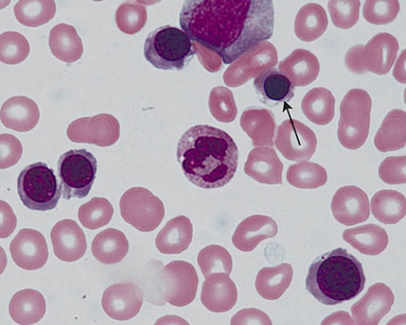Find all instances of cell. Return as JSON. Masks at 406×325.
Wrapping results in <instances>:
<instances>
[{
    "label": "cell",
    "instance_id": "obj_7",
    "mask_svg": "<svg viewBox=\"0 0 406 325\" xmlns=\"http://www.w3.org/2000/svg\"><path fill=\"white\" fill-rule=\"evenodd\" d=\"M97 159L86 149L70 150L62 154L57 163L63 198H85L96 177Z\"/></svg>",
    "mask_w": 406,
    "mask_h": 325
},
{
    "label": "cell",
    "instance_id": "obj_8",
    "mask_svg": "<svg viewBox=\"0 0 406 325\" xmlns=\"http://www.w3.org/2000/svg\"><path fill=\"white\" fill-rule=\"evenodd\" d=\"M119 206L124 221L141 232L156 229L165 214L162 200L143 187L127 189L121 196Z\"/></svg>",
    "mask_w": 406,
    "mask_h": 325
},
{
    "label": "cell",
    "instance_id": "obj_31",
    "mask_svg": "<svg viewBox=\"0 0 406 325\" xmlns=\"http://www.w3.org/2000/svg\"><path fill=\"white\" fill-rule=\"evenodd\" d=\"M328 25L327 13L318 3H309L302 6L295 19V33L304 42H312L320 38Z\"/></svg>",
    "mask_w": 406,
    "mask_h": 325
},
{
    "label": "cell",
    "instance_id": "obj_17",
    "mask_svg": "<svg viewBox=\"0 0 406 325\" xmlns=\"http://www.w3.org/2000/svg\"><path fill=\"white\" fill-rule=\"evenodd\" d=\"M55 255L65 262H75L85 254L87 244L84 231L71 219L57 222L50 233Z\"/></svg>",
    "mask_w": 406,
    "mask_h": 325
},
{
    "label": "cell",
    "instance_id": "obj_18",
    "mask_svg": "<svg viewBox=\"0 0 406 325\" xmlns=\"http://www.w3.org/2000/svg\"><path fill=\"white\" fill-rule=\"evenodd\" d=\"M236 286L224 273H215L205 278L202 285L201 301L210 311L224 312L231 310L236 303Z\"/></svg>",
    "mask_w": 406,
    "mask_h": 325
},
{
    "label": "cell",
    "instance_id": "obj_37",
    "mask_svg": "<svg viewBox=\"0 0 406 325\" xmlns=\"http://www.w3.org/2000/svg\"><path fill=\"white\" fill-rule=\"evenodd\" d=\"M113 214L114 208L107 198L94 197L79 207L78 219L85 228L95 230L107 225Z\"/></svg>",
    "mask_w": 406,
    "mask_h": 325
},
{
    "label": "cell",
    "instance_id": "obj_2",
    "mask_svg": "<svg viewBox=\"0 0 406 325\" xmlns=\"http://www.w3.org/2000/svg\"><path fill=\"white\" fill-rule=\"evenodd\" d=\"M176 157L189 182L203 189H216L234 177L239 152L235 142L225 131L196 125L180 138Z\"/></svg>",
    "mask_w": 406,
    "mask_h": 325
},
{
    "label": "cell",
    "instance_id": "obj_19",
    "mask_svg": "<svg viewBox=\"0 0 406 325\" xmlns=\"http://www.w3.org/2000/svg\"><path fill=\"white\" fill-rule=\"evenodd\" d=\"M276 221L265 215H252L240 223L232 237L233 245L242 252H250L263 240L275 237Z\"/></svg>",
    "mask_w": 406,
    "mask_h": 325
},
{
    "label": "cell",
    "instance_id": "obj_22",
    "mask_svg": "<svg viewBox=\"0 0 406 325\" xmlns=\"http://www.w3.org/2000/svg\"><path fill=\"white\" fill-rule=\"evenodd\" d=\"M0 118L6 127L25 132L37 125L40 111L33 100L26 96H15L7 100L1 106Z\"/></svg>",
    "mask_w": 406,
    "mask_h": 325
},
{
    "label": "cell",
    "instance_id": "obj_32",
    "mask_svg": "<svg viewBox=\"0 0 406 325\" xmlns=\"http://www.w3.org/2000/svg\"><path fill=\"white\" fill-rule=\"evenodd\" d=\"M241 125L252 138L254 145H273L276 125L270 110L247 109L242 116Z\"/></svg>",
    "mask_w": 406,
    "mask_h": 325
},
{
    "label": "cell",
    "instance_id": "obj_6",
    "mask_svg": "<svg viewBox=\"0 0 406 325\" xmlns=\"http://www.w3.org/2000/svg\"><path fill=\"white\" fill-rule=\"evenodd\" d=\"M371 98L364 89L352 88L340 105L337 136L341 144L357 150L365 143L369 132Z\"/></svg>",
    "mask_w": 406,
    "mask_h": 325
},
{
    "label": "cell",
    "instance_id": "obj_28",
    "mask_svg": "<svg viewBox=\"0 0 406 325\" xmlns=\"http://www.w3.org/2000/svg\"><path fill=\"white\" fill-rule=\"evenodd\" d=\"M129 243L124 233L109 228L99 232L93 239L91 251L100 262L113 264L120 262L127 255Z\"/></svg>",
    "mask_w": 406,
    "mask_h": 325
},
{
    "label": "cell",
    "instance_id": "obj_33",
    "mask_svg": "<svg viewBox=\"0 0 406 325\" xmlns=\"http://www.w3.org/2000/svg\"><path fill=\"white\" fill-rule=\"evenodd\" d=\"M371 212L377 220L384 224H395L406 214L405 196L395 190L376 192L370 201Z\"/></svg>",
    "mask_w": 406,
    "mask_h": 325
},
{
    "label": "cell",
    "instance_id": "obj_16",
    "mask_svg": "<svg viewBox=\"0 0 406 325\" xmlns=\"http://www.w3.org/2000/svg\"><path fill=\"white\" fill-rule=\"evenodd\" d=\"M399 45L397 39L389 33L374 35L366 45H361V58L364 72L387 74L396 60Z\"/></svg>",
    "mask_w": 406,
    "mask_h": 325
},
{
    "label": "cell",
    "instance_id": "obj_42",
    "mask_svg": "<svg viewBox=\"0 0 406 325\" xmlns=\"http://www.w3.org/2000/svg\"><path fill=\"white\" fill-rule=\"evenodd\" d=\"M115 18L117 26L121 31L133 34L144 25L145 8L130 2H125L117 8Z\"/></svg>",
    "mask_w": 406,
    "mask_h": 325
},
{
    "label": "cell",
    "instance_id": "obj_36",
    "mask_svg": "<svg viewBox=\"0 0 406 325\" xmlns=\"http://www.w3.org/2000/svg\"><path fill=\"white\" fill-rule=\"evenodd\" d=\"M286 179L290 185L297 188L316 189L327 182V174L320 165L304 161L290 165Z\"/></svg>",
    "mask_w": 406,
    "mask_h": 325
},
{
    "label": "cell",
    "instance_id": "obj_12",
    "mask_svg": "<svg viewBox=\"0 0 406 325\" xmlns=\"http://www.w3.org/2000/svg\"><path fill=\"white\" fill-rule=\"evenodd\" d=\"M143 303V293L138 285L126 282L112 285L103 293L102 306L111 318L125 321L135 317Z\"/></svg>",
    "mask_w": 406,
    "mask_h": 325
},
{
    "label": "cell",
    "instance_id": "obj_13",
    "mask_svg": "<svg viewBox=\"0 0 406 325\" xmlns=\"http://www.w3.org/2000/svg\"><path fill=\"white\" fill-rule=\"evenodd\" d=\"M14 262L26 270L42 267L48 259V248L45 237L33 229H21L10 245Z\"/></svg>",
    "mask_w": 406,
    "mask_h": 325
},
{
    "label": "cell",
    "instance_id": "obj_14",
    "mask_svg": "<svg viewBox=\"0 0 406 325\" xmlns=\"http://www.w3.org/2000/svg\"><path fill=\"white\" fill-rule=\"evenodd\" d=\"M331 209L336 220L345 225L363 223L370 216L366 193L354 185L342 187L336 191Z\"/></svg>",
    "mask_w": 406,
    "mask_h": 325
},
{
    "label": "cell",
    "instance_id": "obj_1",
    "mask_svg": "<svg viewBox=\"0 0 406 325\" xmlns=\"http://www.w3.org/2000/svg\"><path fill=\"white\" fill-rule=\"evenodd\" d=\"M179 23L192 40L229 65L272 36L274 6L271 0H187Z\"/></svg>",
    "mask_w": 406,
    "mask_h": 325
},
{
    "label": "cell",
    "instance_id": "obj_41",
    "mask_svg": "<svg viewBox=\"0 0 406 325\" xmlns=\"http://www.w3.org/2000/svg\"><path fill=\"white\" fill-rule=\"evenodd\" d=\"M360 5L358 0L329 1L327 6L334 25L343 29L352 27L359 19Z\"/></svg>",
    "mask_w": 406,
    "mask_h": 325
},
{
    "label": "cell",
    "instance_id": "obj_43",
    "mask_svg": "<svg viewBox=\"0 0 406 325\" xmlns=\"http://www.w3.org/2000/svg\"><path fill=\"white\" fill-rule=\"evenodd\" d=\"M406 156L389 157L380 164L378 174L388 184H401L406 182Z\"/></svg>",
    "mask_w": 406,
    "mask_h": 325
},
{
    "label": "cell",
    "instance_id": "obj_10",
    "mask_svg": "<svg viewBox=\"0 0 406 325\" xmlns=\"http://www.w3.org/2000/svg\"><path fill=\"white\" fill-rule=\"evenodd\" d=\"M67 136L74 143L108 147L118 140L120 124L114 116L109 113L83 117L73 120L68 125Z\"/></svg>",
    "mask_w": 406,
    "mask_h": 325
},
{
    "label": "cell",
    "instance_id": "obj_9",
    "mask_svg": "<svg viewBox=\"0 0 406 325\" xmlns=\"http://www.w3.org/2000/svg\"><path fill=\"white\" fill-rule=\"evenodd\" d=\"M198 278L194 267L175 260L164 266L159 275V291L165 301L183 307L191 303L196 294Z\"/></svg>",
    "mask_w": 406,
    "mask_h": 325
},
{
    "label": "cell",
    "instance_id": "obj_11",
    "mask_svg": "<svg viewBox=\"0 0 406 325\" xmlns=\"http://www.w3.org/2000/svg\"><path fill=\"white\" fill-rule=\"evenodd\" d=\"M275 144L288 160L304 161L315 153L317 138L311 128L297 120L290 118L283 121L279 127Z\"/></svg>",
    "mask_w": 406,
    "mask_h": 325
},
{
    "label": "cell",
    "instance_id": "obj_20",
    "mask_svg": "<svg viewBox=\"0 0 406 325\" xmlns=\"http://www.w3.org/2000/svg\"><path fill=\"white\" fill-rule=\"evenodd\" d=\"M253 87L258 99L270 106L288 102L295 95V86L276 68H269L254 79Z\"/></svg>",
    "mask_w": 406,
    "mask_h": 325
},
{
    "label": "cell",
    "instance_id": "obj_4",
    "mask_svg": "<svg viewBox=\"0 0 406 325\" xmlns=\"http://www.w3.org/2000/svg\"><path fill=\"white\" fill-rule=\"evenodd\" d=\"M195 54L189 35L183 30L169 24L150 32L143 45L144 57L159 70H182Z\"/></svg>",
    "mask_w": 406,
    "mask_h": 325
},
{
    "label": "cell",
    "instance_id": "obj_21",
    "mask_svg": "<svg viewBox=\"0 0 406 325\" xmlns=\"http://www.w3.org/2000/svg\"><path fill=\"white\" fill-rule=\"evenodd\" d=\"M283 165L273 148L253 149L244 164L245 173L263 184H281Z\"/></svg>",
    "mask_w": 406,
    "mask_h": 325
},
{
    "label": "cell",
    "instance_id": "obj_3",
    "mask_svg": "<svg viewBox=\"0 0 406 325\" xmlns=\"http://www.w3.org/2000/svg\"><path fill=\"white\" fill-rule=\"evenodd\" d=\"M365 283L361 263L346 249L337 248L315 257L309 268L305 285L319 302L334 306L357 296Z\"/></svg>",
    "mask_w": 406,
    "mask_h": 325
},
{
    "label": "cell",
    "instance_id": "obj_25",
    "mask_svg": "<svg viewBox=\"0 0 406 325\" xmlns=\"http://www.w3.org/2000/svg\"><path fill=\"white\" fill-rule=\"evenodd\" d=\"M11 318L19 324H33L39 322L46 311L42 294L33 289L17 292L11 298L9 306Z\"/></svg>",
    "mask_w": 406,
    "mask_h": 325
},
{
    "label": "cell",
    "instance_id": "obj_46",
    "mask_svg": "<svg viewBox=\"0 0 406 325\" xmlns=\"http://www.w3.org/2000/svg\"><path fill=\"white\" fill-rule=\"evenodd\" d=\"M362 45L352 47L345 56V63L349 70L356 74H364L361 58Z\"/></svg>",
    "mask_w": 406,
    "mask_h": 325
},
{
    "label": "cell",
    "instance_id": "obj_40",
    "mask_svg": "<svg viewBox=\"0 0 406 325\" xmlns=\"http://www.w3.org/2000/svg\"><path fill=\"white\" fill-rule=\"evenodd\" d=\"M400 11V3L397 0L366 1L363 8V16L370 24H387L393 22Z\"/></svg>",
    "mask_w": 406,
    "mask_h": 325
},
{
    "label": "cell",
    "instance_id": "obj_29",
    "mask_svg": "<svg viewBox=\"0 0 406 325\" xmlns=\"http://www.w3.org/2000/svg\"><path fill=\"white\" fill-rule=\"evenodd\" d=\"M49 46L56 58L68 63L79 60L84 51L81 39L75 28L65 23H60L51 29Z\"/></svg>",
    "mask_w": 406,
    "mask_h": 325
},
{
    "label": "cell",
    "instance_id": "obj_47",
    "mask_svg": "<svg viewBox=\"0 0 406 325\" xmlns=\"http://www.w3.org/2000/svg\"><path fill=\"white\" fill-rule=\"evenodd\" d=\"M324 324H355L347 312L338 311L326 317L322 322Z\"/></svg>",
    "mask_w": 406,
    "mask_h": 325
},
{
    "label": "cell",
    "instance_id": "obj_27",
    "mask_svg": "<svg viewBox=\"0 0 406 325\" xmlns=\"http://www.w3.org/2000/svg\"><path fill=\"white\" fill-rule=\"evenodd\" d=\"M374 144L382 152L397 150L405 146V111L396 109L387 114L374 137Z\"/></svg>",
    "mask_w": 406,
    "mask_h": 325
},
{
    "label": "cell",
    "instance_id": "obj_24",
    "mask_svg": "<svg viewBox=\"0 0 406 325\" xmlns=\"http://www.w3.org/2000/svg\"><path fill=\"white\" fill-rule=\"evenodd\" d=\"M193 237V226L190 219L183 215L169 220L157 234V248L164 254H179L185 251Z\"/></svg>",
    "mask_w": 406,
    "mask_h": 325
},
{
    "label": "cell",
    "instance_id": "obj_26",
    "mask_svg": "<svg viewBox=\"0 0 406 325\" xmlns=\"http://www.w3.org/2000/svg\"><path fill=\"white\" fill-rule=\"evenodd\" d=\"M343 239L359 253L367 255H377L387 246L389 237L381 226L368 223L345 230Z\"/></svg>",
    "mask_w": 406,
    "mask_h": 325
},
{
    "label": "cell",
    "instance_id": "obj_34",
    "mask_svg": "<svg viewBox=\"0 0 406 325\" xmlns=\"http://www.w3.org/2000/svg\"><path fill=\"white\" fill-rule=\"evenodd\" d=\"M335 98L328 89L317 87L303 97L301 107L305 116L318 125L329 123L334 116Z\"/></svg>",
    "mask_w": 406,
    "mask_h": 325
},
{
    "label": "cell",
    "instance_id": "obj_23",
    "mask_svg": "<svg viewBox=\"0 0 406 325\" xmlns=\"http://www.w3.org/2000/svg\"><path fill=\"white\" fill-rule=\"evenodd\" d=\"M279 68L294 86H305L317 78L320 64L312 52L297 49L280 62Z\"/></svg>",
    "mask_w": 406,
    "mask_h": 325
},
{
    "label": "cell",
    "instance_id": "obj_38",
    "mask_svg": "<svg viewBox=\"0 0 406 325\" xmlns=\"http://www.w3.org/2000/svg\"><path fill=\"white\" fill-rule=\"evenodd\" d=\"M197 262L202 274L206 278L215 273H224L230 275L233 261L231 254L224 247L212 244L200 251Z\"/></svg>",
    "mask_w": 406,
    "mask_h": 325
},
{
    "label": "cell",
    "instance_id": "obj_44",
    "mask_svg": "<svg viewBox=\"0 0 406 325\" xmlns=\"http://www.w3.org/2000/svg\"><path fill=\"white\" fill-rule=\"evenodd\" d=\"M0 168L5 169L18 162L22 154V146L15 136L2 134L0 136Z\"/></svg>",
    "mask_w": 406,
    "mask_h": 325
},
{
    "label": "cell",
    "instance_id": "obj_45",
    "mask_svg": "<svg viewBox=\"0 0 406 325\" xmlns=\"http://www.w3.org/2000/svg\"><path fill=\"white\" fill-rule=\"evenodd\" d=\"M231 324H272L270 317L262 310L246 308L238 311L231 319Z\"/></svg>",
    "mask_w": 406,
    "mask_h": 325
},
{
    "label": "cell",
    "instance_id": "obj_30",
    "mask_svg": "<svg viewBox=\"0 0 406 325\" xmlns=\"http://www.w3.org/2000/svg\"><path fill=\"white\" fill-rule=\"evenodd\" d=\"M293 270L289 263L273 267H263L258 273L255 287L263 299H279L291 283Z\"/></svg>",
    "mask_w": 406,
    "mask_h": 325
},
{
    "label": "cell",
    "instance_id": "obj_5",
    "mask_svg": "<svg viewBox=\"0 0 406 325\" xmlns=\"http://www.w3.org/2000/svg\"><path fill=\"white\" fill-rule=\"evenodd\" d=\"M17 186L21 201L32 210L53 209L62 193L54 171L41 161L26 166L19 174Z\"/></svg>",
    "mask_w": 406,
    "mask_h": 325
},
{
    "label": "cell",
    "instance_id": "obj_48",
    "mask_svg": "<svg viewBox=\"0 0 406 325\" xmlns=\"http://www.w3.org/2000/svg\"><path fill=\"white\" fill-rule=\"evenodd\" d=\"M393 76L397 81L405 83V49L402 51L397 61L393 70Z\"/></svg>",
    "mask_w": 406,
    "mask_h": 325
},
{
    "label": "cell",
    "instance_id": "obj_39",
    "mask_svg": "<svg viewBox=\"0 0 406 325\" xmlns=\"http://www.w3.org/2000/svg\"><path fill=\"white\" fill-rule=\"evenodd\" d=\"M30 51L27 39L16 31H6L0 35V60L10 65L18 64L26 58Z\"/></svg>",
    "mask_w": 406,
    "mask_h": 325
},
{
    "label": "cell",
    "instance_id": "obj_15",
    "mask_svg": "<svg viewBox=\"0 0 406 325\" xmlns=\"http://www.w3.org/2000/svg\"><path fill=\"white\" fill-rule=\"evenodd\" d=\"M394 295L389 287L377 283L368 287L366 293L351 307V312L357 324H378L391 310Z\"/></svg>",
    "mask_w": 406,
    "mask_h": 325
},
{
    "label": "cell",
    "instance_id": "obj_35",
    "mask_svg": "<svg viewBox=\"0 0 406 325\" xmlns=\"http://www.w3.org/2000/svg\"><path fill=\"white\" fill-rule=\"evenodd\" d=\"M56 13L53 0H20L14 6V14L22 24L36 27L47 23Z\"/></svg>",
    "mask_w": 406,
    "mask_h": 325
}]
</instances>
